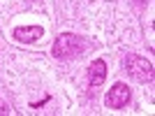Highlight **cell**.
<instances>
[{
    "mask_svg": "<svg viewBox=\"0 0 155 116\" xmlns=\"http://www.w3.org/2000/svg\"><path fill=\"white\" fill-rule=\"evenodd\" d=\"M44 30L39 26H19L14 28V37L19 39V42H35L37 37H42Z\"/></svg>",
    "mask_w": 155,
    "mask_h": 116,
    "instance_id": "cell-5",
    "label": "cell"
},
{
    "mask_svg": "<svg viewBox=\"0 0 155 116\" xmlns=\"http://www.w3.org/2000/svg\"><path fill=\"white\" fill-rule=\"evenodd\" d=\"M130 102V88L125 84H114L111 86V90L107 93V107H111V109H120V107H125V104Z\"/></svg>",
    "mask_w": 155,
    "mask_h": 116,
    "instance_id": "cell-3",
    "label": "cell"
},
{
    "mask_svg": "<svg viewBox=\"0 0 155 116\" xmlns=\"http://www.w3.org/2000/svg\"><path fill=\"white\" fill-rule=\"evenodd\" d=\"M84 37H79V35H72V32H63L56 37L53 42V56L65 60V58H72V56H79V53L84 51Z\"/></svg>",
    "mask_w": 155,
    "mask_h": 116,
    "instance_id": "cell-1",
    "label": "cell"
},
{
    "mask_svg": "<svg viewBox=\"0 0 155 116\" xmlns=\"http://www.w3.org/2000/svg\"><path fill=\"white\" fill-rule=\"evenodd\" d=\"M125 70H127L130 77L137 79L139 84H148V81H153V65H150V60H146L143 56L127 53V56H125Z\"/></svg>",
    "mask_w": 155,
    "mask_h": 116,
    "instance_id": "cell-2",
    "label": "cell"
},
{
    "mask_svg": "<svg viewBox=\"0 0 155 116\" xmlns=\"http://www.w3.org/2000/svg\"><path fill=\"white\" fill-rule=\"evenodd\" d=\"M139 2H146V0H139Z\"/></svg>",
    "mask_w": 155,
    "mask_h": 116,
    "instance_id": "cell-6",
    "label": "cell"
},
{
    "mask_svg": "<svg viewBox=\"0 0 155 116\" xmlns=\"http://www.w3.org/2000/svg\"><path fill=\"white\" fill-rule=\"evenodd\" d=\"M104 79H107V63L102 58H97L88 67V81H91V86H100Z\"/></svg>",
    "mask_w": 155,
    "mask_h": 116,
    "instance_id": "cell-4",
    "label": "cell"
}]
</instances>
